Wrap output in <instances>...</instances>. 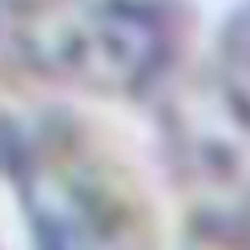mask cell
Here are the masks:
<instances>
[{"label":"cell","mask_w":250,"mask_h":250,"mask_svg":"<svg viewBox=\"0 0 250 250\" xmlns=\"http://www.w3.org/2000/svg\"><path fill=\"white\" fill-rule=\"evenodd\" d=\"M12 178L24 198L33 234L44 246L113 242L129 230V210L117 206V186L97 162L44 149H12Z\"/></svg>","instance_id":"obj_3"},{"label":"cell","mask_w":250,"mask_h":250,"mask_svg":"<svg viewBox=\"0 0 250 250\" xmlns=\"http://www.w3.org/2000/svg\"><path fill=\"white\" fill-rule=\"evenodd\" d=\"M12 44L57 81L137 97L174 61L178 21L162 0H41L12 12Z\"/></svg>","instance_id":"obj_1"},{"label":"cell","mask_w":250,"mask_h":250,"mask_svg":"<svg viewBox=\"0 0 250 250\" xmlns=\"http://www.w3.org/2000/svg\"><path fill=\"white\" fill-rule=\"evenodd\" d=\"M169 146L194 190L210 198L250 190V28L178 93Z\"/></svg>","instance_id":"obj_2"}]
</instances>
